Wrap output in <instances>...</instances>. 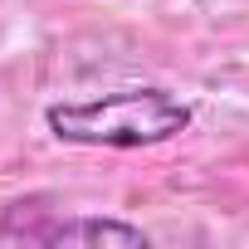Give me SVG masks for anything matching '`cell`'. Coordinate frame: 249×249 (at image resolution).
<instances>
[{"mask_svg":"<svg viewBox=\"0 0 249 249\" xmlns=\"http://www.w3.org/2000/svg\"><path fill=\"white\" fill-rule=\"evenodd\" d=\"M196 122V103L142 83V88H112L98 98H73V103H49L44 127L69 142V147H107V152H137V147H161L181 137Z\"/></svg>","mask_w":249,"mask_h":249,"instance_id":"6da1fadb","label":"cell"},{"mask_svg":"<svg viewBox=\"0 0 249 249\" xmlns=\"http://www.w3.org/2000/svg\"><path fill=\"white\" fill-rule=\"evenodd\" d=\"M0 239L15 244H112V249H147V230L103 215H64L39 210V200H15L0 210Z\"/></svg>","mask_w":249,"mask_h":249,"instance_id":"7a4b0ae2","label":"cell"}]
</instances>
